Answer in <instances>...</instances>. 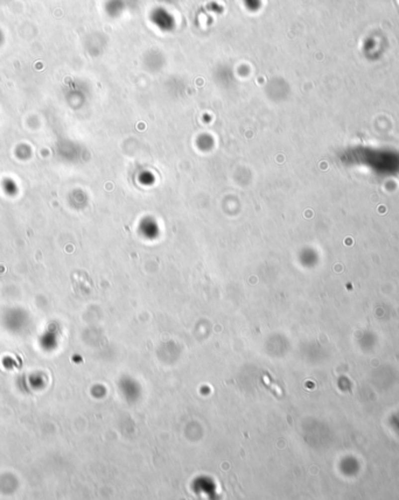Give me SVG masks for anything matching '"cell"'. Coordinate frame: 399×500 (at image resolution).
<instances>
[{
    "label": "cell",
    "mask_w": 399,
    "mask_h": 500,
    "mask_svg": "<svg viewBox=\"0 0 399 500\" xmlns=\"http://www.w3.org/2000/svg\"><path fill=\"white\" fill-rule=\"evenodd\" d=\"M2 189H4L5 194L7 195H15L16 191H18V185L14 181H12L11 178H6V180L2 182Z\"/></svg>",
    "instance_id": "obj_1"
},
{
    "label": "cell",
    "mask_w": 399,
    "mask_h": 500,
    "mask_svg": "<svg viewBox=\"0 0 399 500\" xmlns=\"http://www.w3.org/2000/svg\"><path fill=\"white\" fill-rule=\"evenodd\" d=\"M244 2L250 9H257L259 7L260 0H244Z\"/></svg>",
    "instance_id": "obj_2"
}]
</instances>
